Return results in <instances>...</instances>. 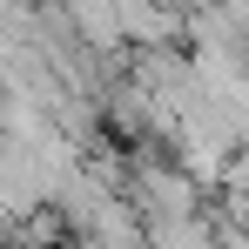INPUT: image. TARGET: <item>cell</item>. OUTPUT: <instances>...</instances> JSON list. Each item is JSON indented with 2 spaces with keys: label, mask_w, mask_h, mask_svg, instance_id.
<instances>
[{
  "label": "cell",
  "mask_w": 249,
  "mask_h": 249,
  "mask_svg": "<svg viewBox=\"0 0 249 249\" xmlns=\"http://www.w3.org/2000/svg\"><path fill=\"white\" fill-rule=\"evenodd\" d=\"M229 27H236V41L249 47V7H229Z\"/></svg>",
  "instance_id": "cell-2"
},
{
  "label": "cell",
  "mask_w": 249,
  "mask_h": 249,
  "mask_svg": "<svg viewBox=\"0 0 249 249\" xmlns=\"http://www.w3.org/2000/svg\"><path fill=\"white\" fill-rule=\"evenodd\" d=\"M128 202L142 209L148 229H162V222H196V215H202V189H196L175 162L135 155V162H128Z\"/></svg>",
  "instance_id": "cell-1"
}]
</instances>
